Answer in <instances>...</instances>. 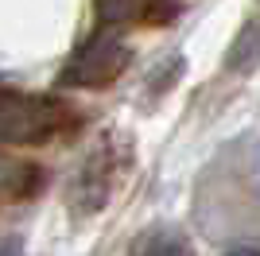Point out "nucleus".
Here are the masks:
<instances>
[{"mask_svg": "<svg viewBox=\"0 0 260 256\" xmlns=\"http://www.w3.org/2000/svg\"><path fill=\"white\" fill-rule=\"evenodd\" d=\"M225 256H260V248H229Z\"/></svg>", "mask_w": 260, "mask_h": 256, "instance_id": "423d86ee", "label": "nucleus"}, {"mask_svg": "<svg viewBox=\"0 0 260 256\" xmlns=\"http://www.w3.org/2000/svg\"><path fill=\"white\" fill-rule=\"evenodd\" d=\"M0 256H23V245H20V237H8V241L0 245Z\"/></svg>", "mask_w": 260, "mask_h": 256, "instance_id": "39448f33", "label": "nucleus"}, {"mask_svg": "<svg viewBox=\"0 0 260 256\" xmlns=\"http://www.w3.org/2000/svg\"><path fill=\"white\" fill-rule=\"evenodd\" d=\"M132 256H194V248L186 237L171 233V229H148L144 237H136Z\"/></svg>", "mask_w": 260, "mask_h": 256, "instance_id": "20e7f679", "label": "nucleus"}, {"mask_svg": "<svg viewBox=\"0 0 260 256\" xmlns=\"http://www.w3.org/2000/svg\"><path fill=\"white\" fill-rule=\"evenodd\" d=\"M62 109L43 97H23L0 89V140L4 144H39L58 128Z\"/></svg>", "mask_w": 260, "mask_h": 256, "instance_id": "f257e3e1", "label": "nucleus"}, {"mask_svg": "<svg viewBox=\"0 0 260 256\" xmlns=\"http://www.w3.org/2000/svg\"><path fill=\"white\" fill-rule=\"evenodd\" d=\"M225 66L233 74H249L260 66V20H249L241 27V35L233 39V47L225 54Z\"/></svg>", "mask_w": 260, "mask_h": 256, "instance_id": "7ed1b4c3", "label": "nucleus"}, {"mask_svg": "<svg viewBox=\"0 0 260 256\" xmlns=\"http://www.w3.org/2000/svg\"><path fill=\"white\" fill-rule=\"evenodd\" d=\"M124 66H128V47H124L113 31H98L82 51L74 54V62L66 66L62 82L98 89V85H109L113 78H120Z\"/></svg>", "mask_w": 260, "mask_h": 256, "instance_id": "f03ea898", "label": "nucleus"}]
</instances>
